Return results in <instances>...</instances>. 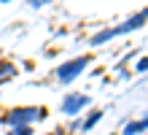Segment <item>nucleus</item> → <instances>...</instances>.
<instances>
[{"mask_svg": "<svg viewBox=\"0 0 148 135\" xmlns=\"http://www.w3.org/2000/svg\"><path fill=\"white\" fill-rule=\"evenodd\" d=\"M14 73V65L11 62H0V84H3V78H8Z\"/></svg>", "mask_w": 148, "mask_h": 135, "instance_id": "6", "label": "nucleus"}, {"mask_svg": "<svg viewBox=\"0 0 148 135\" xmlns=\"http://www.w3.org/2000/svg\"><path fill=\"white\" fill-rule=\"evenodd\" d=\"M43 3H49V0H30V6H32V8H38V6H43Z\"/></svg>", "mask_w": 148, "mask_h": 135, "instance_id": "10", "label": "nucleus"}, {"mask_svg": "<svg viewBox=\"0 0 148 135\" xmlns=\"http://www.w3.org/2000/svg\"><path fill=\"white\" fill-rule=\"evenodd\" d=\"M5 119L11 122L14 127H27L30 122L43 119V111H40V108H14V111L5 116Z\"/></svg>", "mask_w": 148, "mask_h": 135, "instance_id": "1", "label": "nucleus"}, {"mask_svg": "<svg viewBox=\"0 0 148 135\" xmlns=\"http://www.w3.org/2000/svg\"><path fill=\"white\" fill-rule=\"evenodd\" d=\"M143 127H148V119H143V122H135L132 127H127V135H132V132H140Z\"/></svg>", "mask_w": 148, "mask_h": 135, "instance_id": "8", "label": "nucleus"}, {"mask_svg": "<svg viewBox=\"0 0 148 135\" xmlns=\"http://www.w3.org/2000/svg\"><path fill=\"white\" fill-rule=\"evenodd\" d=\"M8 135H32V130H30V127H14Z\"/></svg>", "mask_w": 148, "mask_h": 135, "instance_id": "9", "label": "nucleus"}, {"mask_svg": "<svg viewBox=\"0 0 148 135\" xmlns=\"http://www.w3.org/2000/svg\"><path fill=\"white\" fill-rule=\"evenodd\" d=\"M137 70H148V57H145V60L140 62V65H137Z\"/></svg>", "mask_w": 148, "mask_h": 135, "instance_id": "11", "label": "nucleus"}, {"mask_svg": "<svg viewBox=\"0 0 148 135\" xmlns=\"http://www.w3.org/2000/svg\"><path fill=\"white\" fill-rule=\"evenodd\" d=\"M86 62H89V57H78V60H70V62H65V65H59L57 68V78L65 81V84H67V81H73L86 68Z\"/></svg>", "mask_w": 148, "mask_h": 135, "instance_id": "2", "label": "nucleus"}, {"mask_svg": "<svg viewBox=\"0 0 148 135\" xmlns=\"http://www.w3.org/2000/svg\"><path fill=\"white\" fill-rule=\"evenodd\" d=\"M145 16H148L145 11H143V14H137V16H132V22H127V24H121V27H119L116 33H129V30H135L137 24H143V22H145Z\"/></svg>", "mask_w": 148, "mask_h": 135, "instance_id": "4", "label": "nucleus"}, {"mask_svg": "<svg viewBox=\"0 0 148 135\" xmlns=\"http://www.w3.org/2000/svg\"><path fill=\"white\" fill-rule=\"evenodd\" d=\"M100 116H102V111H92V114H89V119H86V122H84V130H92V127H94V124H97V122H100Z\"/></svg>", "mask_w": 148, "mask_h": 135, "instance_id": "5", "label": "nucleus"}, {"mask_svg": "<svg viewBox=\"0 0 148 135\" xmlns=\"http://www.w3.org/2000/svg\"><path fill=\"white\" fill-rule=\"evenodd\" d=\"M86 103H89V97H86V95H67L65 100H62V111L65 114H78Z\"/></svg>", "mask_w": 148, "mask_h": 135, "instance_id": "3", "label": "nucleus"}, {"mask_svg": "<svg viewBox=\"0 0 148 135\" xmlns=\"http://www.w3.org/2000/svg\"><path fill=\"white\" fill-rule=\"evenodd\" d=\"M110 35H116V30H105V33H100V35H94L92 38V43H105Z\"/></svg>", "mask_w": 148, "mask_h": 135, "instance_id": "7", "label": "nucleus"}]
</instances>
